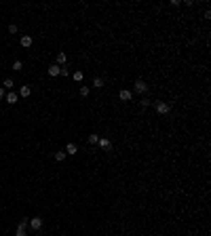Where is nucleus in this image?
I'll return each mask as SVG.
<instances>
[{
    "label": "nucleus",
    "mask_w": 211,
    "mask_h": 236,
    "mask_svg": "<svg viewBox=\"0 0 211 236\" xmlns=\"http://www.w3.org/2000/svg\"><path fill=\"white\" fill-rule=\"evenodd\" d=\"M156 112H158L161 116H167L169 112H171V103H167V101H156Z\"/></svg>",
    "instance_id": "f257e3e1"
},
{
    "label": "nucleus",
    "mask_w": 211,
    "mask_h": 236,
    "mask_svg": "<svg viewBox=\"0 0 211 236\" xmlns=\"http://www.w3.org/2000/svg\"><path fill=\"white\" fill-rule=\"evenodd\" d=\"M28 224H30V219H28V217H23V219L19 221V226H17V230H15V236H28V232H26Z\"/></svg>",
    "instance_id": "f03ea898"
},
{
    "label": "nucleus",
    "mask_w": 211,
    "mask_h": 236,
    "mask_svg": "<svg viewBox=\"0 0 211 236\" xmlns=\"http://www.w3.org/2000/svg\"><path fill=\"white\" fill-rule=\"evenodd\" d=\"M133 89H135L137 93H146V91H148V82H146L144 78H137V80L133 82Z\"/></svg>",
    "instance_id": "7ed1b4c3"
},
{
    "label": "nucleus",
    "mask_w": 211,
    "mask_h": 236,
    "mask_svg": "<svg viewBox=\"0 0 211 236\" xmlns=\"http://www.w3.org/2000/svg\"><path fill=\"white\" fill-rule=\"evenodd\" d=\"M4 99H6V103H11V105H13V103H17V99H19V95L15 93V91H9V93L4 95Z\"/></svg>",
    "instance_id": "20e7f679"
},
{
    "label": "nucleus",
    "mask_w": 211,
    "mask_h": 236,
    "mask_svg": "<svg viewBox=\"0 0 211 236\" xmlns=\"http://www.w3.org/2000/svg\"><path fill=\"white\" fill-rule=\"evenodd\" d=\"M30 228H32V230H40L42 228V217H32V219H30Z\"/></svg>",
    "instance_id": "39448f33"
},
{
    "label": "nucleus",
    "mask_w": 211,
    "mask_h": 236,
    "mask_svg": "<svg viewBox=\"0 0 211 236\" xmlns=\"http://www.w3.org/2000/svg\"><path fill=\"white\" fill-rule=\"evenodd\" d=\"M66 63H68V55H66L63 51H61V53H57V65H59V68H63Z\"/></svg>",
    "instance_id": "423d86ee"
},
{
    "label": "nucleus",
    "mask_w": 211,
    "mask_h": 236,
    "mask_svg": "<svg viewBox=\"0 0 211 236\" xmlns=\"http://www.w3.org/2000/svg\"><path fill=\"white\" fill-rule=\"evenodd\" d=\"M46 72H49V76H53V78H55V76H59L61 68H59L57 63H53V65H49V70H46Z\"/></svg>",
    "instance_id": "0eeeda50"
},
{
    "label": "nucleus",
    "mask_w": 211,
    "mask_h": 236,
    "mask_svg": "<svg viewBox=\"0 0 211 236\" xmlns=\"http://www.w3.org/2000/svg\"><path fill=\"white\" fill-rule=\"evenodd\" d=\"M32 42H34V38H32V36H28V34H26V36H21V47H23V48H30V47H32Z\"/></svg>",
    "instance_id": "6e6552de"
},
{
    "label": "nucleus",
    "mask_w": 211,
    "mask_h": 236,
    "mask_svg": "<svg viewBox=\"0 0 211 236\" xmlns=\"http://www.w3.org/2000/svg\"><path fill=\"white\" fill-rule=\"evenodd\" d=\"M66 154H70V156L78 154V145H76V143H68V145H66Z\"/></svg>",
    "instance_id": "1a4fd4ad"
},
{
    "label": "nucleus",
    "mask_w": 211,
    "mask_h": 236,
    "mask_svg": "<svg viewBox=\"0 0 211 236\" xmlns=\"http://www.w3.org/2000/svg\"><path fill=\"white\" fill-rule=\"evenodd\" d=\"M118 97H121V101H131V91H129V89H123V91L118 93Z\"/></svg>",
    "instance_id": "9d476101"
},
{
    "label": "nucleus",
    "mask_w": 211,
    "mask_h": 236,
    "mask_svg": "<svg viewBox=\"0 0 211 236\" xmlns=\"http://www.w3.org/2000/svg\"><path fill=\"white\" fill-rule=\"evenodd\" d=\"M30 93H32V89H30V87H28V85H23V87H21V89H19V97H30Z\"/></svg>",
    "instance_id": "9b49d317"
},
{
    "label": "nucleus",
    "mask_w": 211,
    "mask_h": 236,
    "mask_svg": "<svg viewBox=\"0 0 211 236\" xmlns=\"http://www.w3.org/2000/svg\"><path fill=\"white\" fill-rule=\"evenodd\" d=\"M99 148H104V150H108V148H110V145H112V141H110V139H108V137H101V139H99Z\"/></svg>",
    "instance_id": "f8f14e48"
},
{
    "label": "nucleus",
    "mask_w": 211,
    "mask_h": 236,
    "mask_svg": "<svg viewBox=\"0 0 211 236\" xmlns=\"http://www.w3.org/2000/svg\"><path fill=\"white\" fill-rule=\"evenodd\" d=\"M66 156H68V154H66L63 150H59V152H55V160H57V162H63V160H66Z\"/></svg>",
    "instance_id": "ddd939ff"
},
{
    "label": "nucleus",
    "mask_w": 211,
    "mask_h": 236,
    "mask_svg": "<svg viewBox=\"0 0 211 236\" xmlns=\"http://www.w3.org/2000/svg\"><path fill=\"white\" fill-rule=\"evenodd\" d=\"M93 87H95V89H101V87H104V78H99V76L93 78Z\"/></svg>",
    "instance_id": "4468645a"
},
{
    "label": "nucleus",
    "mask_w": 211,
    "mask_h": 236,
    "mask_svg": "<svg viewBox=\"0 0 211 236\" xmlns=\"http://www.w3.org/2000/svg\"><path fill=\"white\" fill-rule=\"evenodd\" d=\"M72 78H74V80H76V82H83L84 74H83V72H74V74H72Z\"/></svg>",
    "instance_id": "2eb2a0df"
},
{
    "label": "nucleus",
    "mask_w": 211,
    "mask_h": 236,
    "mask_svg": "<svg viewBox=\"0 0 211 236\" xmlns=\"http://www.w3.org/2000/svg\"><path fill=\"white\" fill-rule=\"evenodd\" d=\"M13 70H15V72H19V70H23V63H21L19 59H17V61H13Z\"/></svg>",
    "instance_id": "dca6fc26"
},
{
    "label": "nucleus",
    "mask_w": 211,
    "mask_h": 236,
    "mask_svg": "<svg viewBox=\"0 0 211 236\" xmlns=\"http://www.w3.org/2000/svg\"><path fill=\"white\" fill-rule=\"evenodd\" d=\"M13 85H15V82H13L11 78H6V80L2 82V89H13Z\"/></svg>",
    "instance_id": "f3484780"
},
{
    "label": "nucleus",
    "mask_w": 211,
    "mask_h": 236,
    "mask_svg": "<svg viewBox=\"0 0 211 236\" xmlns=\"http://www.w3.org/2000/svg\"><path fill=\"white\" fill-rule=\"evenodd\" d=\"M80 95H83V97H89V87H80Z\"/></svg>",
    "instance_id": "a211bd4d"
},
{
    "label": "nucleus",
    "mask_w": 211,
    "mask_h": 236,
    "mask_svg": "<svg viewBox=\"0 0 211 236\" xmlns=\"http://www.w3.org/2000/svg\"><path fill=\"white\" fill-rule=\"evenodd\" d=\"M97 141H99L97 135H89V143H97Z\"/></svg>",
    "instance_id": "6ab92c4d"
},
{
    "label": "nucleus",
    "mask_w": 211,
    "mask_h": 236,
    "mask_svg": "<svg viewBox=\"0 0 211 236\" xmlns=\"http://www.w3.org/2000/svg\"><path fill=\"white\" fill-rule=\"evenodd\" d=\"M9 32H11V34H17V25L11 23V25H9Z\"/></svg>",
    "instance_id": "aec40b11"
},
{
    "label": "nucleus",
    "mask_w": 211,
    "mask_h": 236,
    "mask_svg": "<svg viewBox=\"0 0 211 236\" xmlns=\"http://www.w3.org/2000/svg\"><path fill=\"white\" fill-rule=\"evenodd\" d=\"M68 74H70V72H68V68L63 65V68H61V72H59V76H68Z\"/></svg>",
    "instance_id": "412c9836"
},
{
    "label": "nucleus",
    "mask_w": 211,
    "mask_h": 236,
    "mask_svg": "<svg viewBox=\"0 0 211 236\" xmlns=\"http://www.w3.org/2000/svg\"><path fill=\"white\" fill-rule=\"evenodd\" d=\"M139 105H141V108H148V105H150V101H148V99H141V101H139Z\"/></svg>",
    "instance_id": "4be33fe9"
},
{
    "label": "nucleus",
    "mask_w": 211,
    "mask_h": 236,
    "mask_svg": "<svg viewBox=\"0 0 211 236\" xmlns=\"http://www.w3.org/2000/svg\"><path fill=\"white\" fill-rule=\"evenodd\" d=\"M4 95H6V93H4V89L0 87V99H4Z\"/></svg>",
    "instance_id": "5701e85b"
}]
</instances>
